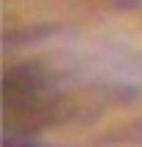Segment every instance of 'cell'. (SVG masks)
Listing matches in <instances>:
<instances>
[{"mask_svg": "<svg viewBox=\"0 0 142 147\" xmlns=\"http://www.w3.org/2000/svg\"><path fill=\"white\" fill-rule=\"evenodd\" d=\"M53 89L45 72L33 67H8L3 83V108H6V144L28 147L33 133L48 122L53 106Z\"/></svg>", "mask_w": 142, "mask_h": 147, "instance_id": "obj_1", "label": "cell"}]
</instances>
